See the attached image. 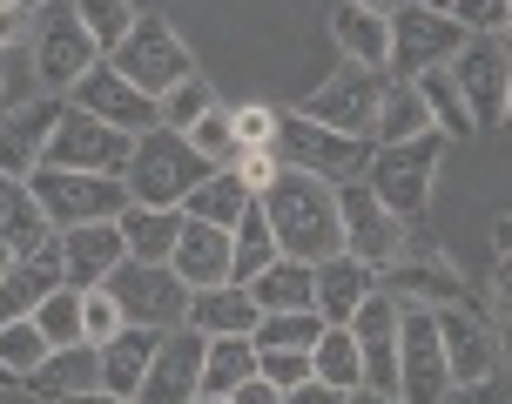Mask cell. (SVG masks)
<instances>
[{
	"label": "cell",
	"mask_w": 512,
	"mask_h": 404,
	"mask_svg": "<svg viewBox=\"0 0 512 404\" xmlns=\"http://www.w3.org/2000/svg\"><path fill=\"white\" fill-rule=\"evenodd\" d=\"M182 209H149V202H128L122 209V243L135 263H169L176 256V236H182Z\"/></svg>",
	"instance_id": "cell-28"
},
{
	"label": "cell",
	"mask_w": 512,
	"mask_h": 404,
	"mask_svg": "<svg viewBox=\"0 0 512 404\" xmlns=\"http://www.w3.org/2000/svg\"><path fill=\"white\" fill-rule=\"evenodd\" d=\"M418 7H432V14H452V0H418Z\"/></svg>",
	"instance_id": "cell-58"
},
{
	"label": "cell",
	"mask_w": 512,
	"mask_h": 404,
	"mask_svg": "<svg viewBox=\"0 0 512 404\" xmlns=\"http://www.w3.org/2000/svg\"><path fill=\"white\" fill-rule=\"evenodd\" d=\"M230 243H236V256H230V283H256L270 263H277V229H270V216H263V202H250L243 209V223L230 229Z\"/></svg>",
	"instance_id": "cell-31"
},
{
	"label": "cell",
	"mask_w": 512,
	"mask_h": 404,
	"mask_svg": "<svg viewBox=\"0 0 512 404\" xmlns=\"http://www.w3.org/2000/svg\"><path fill=\"white\" fill-rule=\"evenodd\" d=\"M128 155H135V135H128V128L68 108L41 162H48V169H81V176H128Z\"/></svg>",
	"instance_id": "cell-10"
},
{
	"label": "cell",
	"mask_w": 512,
	"mask_h": 404,
	"mask_svg": "<svg viewBox=\"0 0 512 404\" xmlns=\"http://www.w3.org/2000/svg\"><path fill=\"white\" fill-rule=\"evenodd\" d=\"M499 41H506V54H512V14H506V27H499Z\"/></svg>",
	"instance_id": "cell-61"
},
{
	"label": "cell",
	"mask_w": 512,
	"mask_h": 404,
	"mask_svg": "<svg viewBox=\"0 0 512 404\" xmlns=\"http://www.w3.org/2000/svg\"><path fill=\"white\" fill-rule=\"evenodd\" d=\"M452 68V81H459L465 108H472V122L479 128H499V115H506V88H512V54L499 34H465V48L445 61Z\"/></svg>",
	"instance_id": "cell-14"
},
{
	"label": "cell",
	"mask_w": 512,
	"mask_h": 404,
	"mask_svg": "<svg viewBox=\"0 0 512 404\" xmlns=\"http://www.w3.org/2000/svg\"><path fill=\"white\" fill-rule=\"evenodd\" d=\"M337 216H344V256H358L371 270H384V263H398L411 250V223L391 216L364 182H344L337 189Z\"/></svg>",
	"instance_id": "cell-12"
},
{
	"label": "cell",
	"mask_w": 512,
	"mask_h": 404,
	"mask_svg": "<svg viewBox=\"0 0 512 404\" xmlns=\"http://www.w3.org/2000/svg\"><path fill=\"white\" fill-rule=\"evenodd\" d=\"M203 357H209V337L196 324L169 330L149 364V378H142V391H135V404H196L203 398Z\"/></svg>",
	"instance_id": "cell-16"
},
{
	"label": "cell",
	"mask_w": 512,
	"mask_h": 404,
	"mask_svg": "<svg viewBox=\"0 0 512 404\" xmlns=\"http://www.w3.org/2000/svg\"><path fill=\"white\" fill-rule=\"evenodd\" d=\"M310 378L331 384V391H358V384H364V357H358L351 324H331L324 337H317V351H310Z\"/></svg>",
	"instance_id": "cell-32"
},
{
	"label": "cell",
	"mask_w": 512,
	"mask_h": 404,
	"mask_svg": "<svg viewBox=\"0 0 512 404\" xmlns=\"http://www.w3.org/2000/svg\"><path fill=\"white\" fill-rule=\"evenodd\" d=\"M331 41L351 61H364V68H391V21L371 14V7H358V0H344L331 14Z\"/></svg>",
	"instance_id": "cell-29"
},
{
	"label": "cell",
	"mask_w": 512,
	"mask_h": 404,
	"mask_svg": "<svg viewBox=\"0 0 512 404\" xmlns=\"http://www.w3.org/2000/svg\"><path fill=\"white\" fill-rule=\"evenodd\" d=\"M499 128H506V135H512V88H506V115H499Z\"/></svg>",
	"instance_id": "cell-60"
},
{
	"label": "cell",
	"mask_w": 512,
	"mask_h": 404,
	"mask_svg": "<svg viewBox=\"0 0 512 404\" xmlns=\"http://www.w3.org/2000/svg\"><path fill=\"white\" fill-rule=\"evenodd\" d=\"M122 303L108 297V290H81V330H88V344H108L115 330H122Z\"/></svg>",
	"instance_id": "cell-45"
},
{
	"label": "cell",
	"mask_w": 512,
	"mask_h": 404,
	"mask_svg": "<svg viewBox=\"0 0 512 404\" xmlns=\"http://www.w3.org/2000/svg\"><path fill=\"white\" fill-rule=\"evenodd\" d=\"M61 115H68V95H34L21 108H7L0 115V176H21V182L34 176L54 142V128H61Z\"/></svg>",
	"instance_id": "cell-17"
},
{
	"label": "cell",
	"mask_w": 512,
	"mask_h": 404,
	"mask_svg": "<svg viewBox=\"0 0 512 404\" xmlns=\"http://www.w3.org/2000/svg\"><path fill=\"white\" fill-rule=\"evenodd\" d=\"M445 391H452V364H445L438 310L405 303V324H398V398L405 404H438Z\"/></svg>",
	"instance_id": "cell-11"
},
{
	"label": "cell",
	"mask_w": 512,
	"mask_h": 404,
	"mask_svg": "<svg viewBox=\"0 0 512 404\" xmlns=\"http://www.w3.org/2000/svg\"><path fill=\"white\" fill-rule=\"evenodd\" d=\"M68 108H81V115H95V122H115L128 128V135H149V128H162V101L142 95L135 81L115 75V61H95L88 75L68 88Z\"/></svg>",
	"instance_id": "cell-15"
},
{
	"label": "cell",
	"mask_w": 512,
	"mask_h": 404,
	"mask_svg": "<svg viewBox=\"0 0 512 404\" xmlns=\"http://www.w3.org/2000/svg\"><path fill=\"white\" fill-rule=\"evenodd\" d=\"M102 290L122 303L128 324H149V330H182V324H189V297H196L169 263H135V256H128Z\"/></svg>",
	"instance_id": "cell-8"
},
{
	"label": "cell",
	"mask_w": 512,
	"mask_h": 404,
	"mask_svg": "<svg viewBox=\"0 0 512 404\" xmlns=\"http://www.w3.org/2000/svg\"><path fill=\"white\" fill-rule=\"evenodd\" d=\"M7 270H14V250H7V243H0V277H7Z\"/></svg>",
	"instance_id": "cell-59"
},
{
	"label": "cell",
	"mask_w": 512,
	"mask_h": 404,
	"mask_svg": "<svg viewBox=\"0 0 512 404\" xmlns=\"http://www.w3.org/2000/svg\"><path fill=\"white\" fill-rule=\"evenodd\" d=\"M250 189H243V182H236V169H209L203 182H196V189H189V196H182V216H189V223H216V229H236L243 223V209H250Z\"/></svg>",
	"instance_id": "cell-30"
},
{
	"label": "cell",
	"mask_w": 512,
	"mask_h": 404,
	"mask_svg": "<svg viewBox=\"0 0 512 404\" xmlns=\"http://www.w3.org/2000/svg\"><path fill=\"white\" fill-rule=\"evenodd\" d=\"M256 378L297 391V384H310V351H256Z\"/></svg>",
	"instance_id": "cell-44"
},
{
	"label": "cell",
	"mask_w": 512,
	"mask_h": 404,
	"mask_svg": "<svg viewBox=\"0 0 512 404\" xmlns=\"http://www.w3.org/2000/svg\"><path fill=\"white\" fill-rule=\"evenodd\" d=\"M230 169H236V182H243L250 196H263V189L283 176V155H277V149H236Z\"/></svg>",
	"instance_id": "cell-46"
},
{
	"label": "cell",
	"mask_w": 512,
	"mask_h": 404,
	"mask_svg": "<svg viewBox=\"0 0 512 404\" xmlns=\"http://www.w3.org/2000/svg\"><path fill=\"white\" fill-rule=\"evenodd\" d=\"M425 128H432V108H425V95H418V81H391L371 142L384 149V142H411V135H425Z\"/></svg>",
	"instance_id": "cell-34"
},
{
	"label": "cell",
	"mask_w": 512,
	"mask_h": 404,
	"mask_svg": "<svg viewBox=\"0 0 512 404\" xmlns=\"http://www.w3.org/2000/svg\"><path fill=\"white\" fill-rule=\"evenodd\" d=\"M492 303H499V317H512V256L492 263Z\"/></svg>",
	"instance_id": "cell-50"
},
{
	"label": "cell",
	"mask_w": 512,
	"mask_h": 404,
	"mask_svg": "<svg viewBox=\"0 0 512 404\" xmlns=\"http://www.w3.org/2000/svg\"><path fill=\"white\" fill-rule=\"evenodd\" d=\"M358 7H371V14H384V21H391V14H398V7H411V0H358Z\"/></svg>",
	"instance_id": "cell-56"
},
{
	"label": "cell",
	"mask_w": 512,
	"mask_h": 404,
	"mask_svg": "<svg viewBox=\"0 0 512 404\" xmlns=\"http://www.w3.org/2000/svg\"><path fill=\"white\" fill-rule=\"evenodd\" d=\"M438 162H445V135L425 128V135H411V142H371V169H364V189L391 209V216H405L418 223L425 209H432V182H438Z\"/></svg>",
	"instance_id": "cell-2"
},
{
	"label": "cell",
	"mask_w": 512,
	"mask_h": 404,
	"mask_svg": "<svg viewBox=\"0 0 512 404\" xmlns=\"http://www.w3.org/2000/svg\"><path fill=\"white\" fill-rule=\"evenodd\" d=\"M418 95H425V108H432V128L452 142V135H479V122H472V108H465L459 81H452V68H425L418 75Z\"/></svg>",
	"instance_id": "cell-37"
},
{
	"label": "cell",
	"mask_w": 512,
	"mask_h": 404,
	"mask_svg": "<svg viewBox=\"0 0 512 404\" xmlns=\"http://www.w3.org/2000/svg\"><path fill=\"white\" fill-rule=\"evenodd\" d=\"M14 384H21V371H7V364H0V391H14Z\"/></svg>",
	"instance_id": "cell-57"
},
{
	"label": "cell",
	"mask_w": 512,
	"mask_h": 404,
	"mask_svg": "<svg viewBox=\"0 0 512 404\" xmlns=\"http://www.w3.org/2000/svg\"><path fill=\"white\" fill-rule=\"evenodd\" d=\"M277 155H283V169H304V176L331 182V189L364 182V169H371V142L364 135H337V128L310 122L304 108L277 115Z\"/></svg>",
	"instance_id": "cell-4"
},
{
	"label": "cell",
	"mask_w": 512,
	"mask_h": 404,
	"mask_svg": "<svg viewBox=\"0 0 512 404\" xmlns=\"http://www.w3.org/2000/svg\"><path fill=\"white\" fill-rule=\"evenodd\" d=\"M512 14V0H452V21L465 27V34H499Z\"/></svg>",
	"instance_id": "cell-47"
},
{
	"label": "cell",
	"mask_w": 512,
	"mask_h": 404,
	"mask_svg": "<svg viewBox=\"0 0 512 404\" xmlns=\"http://www.w3.org/2000/svg\"><path fill=\"white\" fill-rule=\"evenodd\" d=\"M256 202H263V216H270V229H277L283 256H297V263L344 256V216H337V189L331 182L304 176V169H283Z\"/></svg>",
	"instance_id": "cell-1"
},
{
	"label": "cell",
	"mask_w": 512,
	"mask_h": 404,
	"mask_svg": "<svg viewBox=\"0 0 512 404\" xmlns=\"http://www.w3.org/2000/svg\"><path fill=\"white\" fill-rule=\"evenodd\" d=\"M209 108H216V95H209V81H203V75H189V81H176V88L162 95V128H176V135H189V128L203 122Z\"/></svg>",
	"instance_id": "cell-40"
},
{
	"label": "cell",
	"mask_w": 512,
	"mask_h": 404,
	"mask_svg": "<svg viewBox=\"0 0 512 404\" xmlns=\"http://www.w3.org/2000/svg\"><path fill=\"white\" fill-rule=\"evenodd\" d=\"M277 115L283 108H270V101H243V108H230V128L243 149H277Z\"/></svg>",
	"instance_id": "cell-43"
},
{
	"label": "cell",
	"mask_w": 512,
	"mask_h": 404,
	"mask_svg": "<svg viewBox=\"0 0 512 404\" xmlns=\"http://www.w3.org/2000/svg\"><path fill=\"white\" fill-rule=\"evenodd\" d=\"M324 317L317 310H263L256 317V351H317V337H324Z\"/></svg>",
	"instance_id": "cell-36"
},
{
	"label": "cell",
	"mask_w": 512,
	"mask_h": 404,
	"mask_svg": "<svg viewBox=\"0 0 512 404\" xmlns=\"http://www.w3.org/2000/svg\"><path fill=\"white\" fill-rule=\"evenodd\" d=\"M14 7H27V14H41V7H48V0H14Z\"/></svg>",
	"instance_id": "cell-62"
},
{
	"label": "cell",
	"mask_w": 512,
	"mask_h": 404,
	"mask_svg": "<svg viewBox=\"0 0 512 404\" xmlns=\"http://www.w3.org/2000/svg\"><path fill=\"white\" fill-rule=\"evenodd\" d=\"M438 337H445V364H452V384H479L492 378L506 351H499V324L479 317V310H465V303H445L438 310Z\"/></svg>",
	"instance_id": "cell-19"
},
{
	"label": "cell",
	"mask_w": 512,
	"mask_h": 404,
	"mask_svg": "<svg viewBox=\"0 0 512 404\" xmlns=\"http://www.w3.org/2000/svg\"><path fill=\"white\" fill-rule=\"evenodd\" d=\"M75 14H81V27L95 34L102 54H115L128 41V27H135V7H128V0H75Z\"/></svg>",
	"instance_id": "cell-39"
},
{
	"label": "cell",
	"mask_w": 512,
	"mask_h": 404,
	"mask_svg": "<svg viewBox=\"0 0 512 404\" xmlns=\"http://www.w3.org/2000/svg\"><path fill=\"white\" fill-rule=\"evenodd\" d=\"M162 337H169V330H149V324H122L115 330V337L102 344V391L135 398L142 378H149V364H155V351H162Z\"/></svg>",
	"instance_id": "cell-24"
},
{
	"label": "cell",
	"mask_w": 512,
	"mask_h": 404,
	"mask_svg": "<svg viewBox=\"0 0 512 404\" xmlns=\"http://www.w3.org/2000/svg\"><path fill=\"white\" fill-rule=\"evenodd\" d=\"M337 404H405V398H391V391H364V384H358V391H344Z\"/></svg>",
	"instance_id": "cell-53"
},
{
	"label": "cell",
	"mask_w": 512,
	"mask_h": 404,
	"mask_svg": "<svg viewBox=\"0 0 512 404\" xmlns=\"http://www.w3.org/2000/svg\"><path fill=\"white\" fill-rule=\"evenodd\" d=\"M27 189H34V202H41V216H48L54 229L122 223V209L135 202L122 176H81V169H48V162L27 176Z\"/></svg>",
	"instance_id": "cell-5"
},
{
	"label": "cell",
	"mask_w": 512,
	"mask_h": 404,
	"mask_svg": "<svg viewBox=\"0 0 512 404\" xmlns=\"http://www.w3.org/2000/svg\"><path fill=\"white\" fill-rule=\"evenodd\" d=\"M27 27H34V14H27V7H14V0H0V48H7V41H21Z\"/></svg>",
	"instance_id": "cell-49"
},
{
	"label": "cell",
	"mask_w": 512,
	"mask_h": 404,
	"mask_svg": "<svg viewBox=\"0 0 512 404\" xmlns=\"http://www.w3.org/2000/svg\"><path fill=\"white\" fill-rule=\"evenodd\" d=\"M209 176V162L196 155L189 135L176 128H149V135H135V155H128V196L149 202V209H182V196Z\"/></svg>",
	"instance_id": "cell-3"
},
{
	"label": "cell",
	"mask_w": 512,
	"mask_h": 404,
	"mask_svg": "<svg viewBox=\"0 0 512 404\" xmlns=\"http://www.w3.org/2000/svg\"><path fill=\"white\" fill-rule=\"evenodd\" d=\"M108 61H115V75H122V81H135V88H142V95H155V101L169 95L176 81L196 75V61H189V41H182V34L162 21V14H135L128 41L108 54Z\"/></svg>",
	"instance_id": "cell-6"
},
{
	"label": "cell",
	"mask_w": 512,
	"mask_h": 404,
	"mask_svg": "<svg viewBox=\"0 0 512 404\" xmlns=\"http://www.w3.org/2000/svg\"><path fill=\"white\" fill-rule=\"evenodd\" d=\"M34 324H41V337H48L54 351L61 344H88V330H81V290H54V297H41V310H34Z\"/></svg>",
	"instance_id": "cell-38"
},
{
	"label": "cell",
	"mask_w": 512,
	"mask_h": 404,
	"mask_svg": "<svg viewBox=\"0 0 512 404\" xmlns=\"http://www.w3.org/2000/svg\"><path fill=\"white\" fill-rule=\"evenodd\" d=\"M438 404H512V371L499 364L492 378H479V384H452Z\"/></svg>",
	"instance_id": "cell-48"
},
{
	"label": "cell",
	"mask_w": 512,
	"mask_h": 404,
	"mask_svg": "<svg viewBox=\"0 0 512 404\" xmlns=\"http://www.w3.org/2000/svg\"><path fill=\"white\" fill-rule=\"evenodd\" d=\"M492 250L512 256V216H499V223H492Z\"/></svg>",
	"instance_id": "cell-55"
},
{
	"label": "cell",
	"mask_w": 512,
	"mask_h": 404,
	"mask_svg": "<svg viewBox=\"0 0 512 404\" xmlns=\"http://www.w3.org/2000/svg\"><path fill=\"white\" fill-rule=\"evenodd\" d=\"M0 243L14 256H54L61 250V229L41 216V202L21 176H0Z\"/></svg>",
	"instance_id": "cell-21"
},
{
	"label": "cell",
	"mask_w": 512,
	"mask_h": 404,
	"mask_svg": "<svg viewBox=\"0 0 512 404\" xmlns=\"http://www.w3.org/2000/svg\"><path fill=\"white\" fill-rule=\"evenodd\" d=\"M61 404H135V398H115V391H75V398H61Z\"/></svg>",
	"instance_id": "cell-54"
},
{
	"label": "cell",
	"mask_w": 512,
	"mask_h": 404,
	"mask_svg": "<svg viewBox=\"0 0 512 404\" xmlns=\"http://www.w3.org/2000/svg\"><path fill=\"white\" fill-rule=\"evenodd\" d=\"M256 378V344L250 337H209L203 357V398H230L236 384Z\"/></svg>",
	"instance_id": "cell-35"
},
{
	"label": "cell",
	"mask_w": 512,
	"mask_h": 404,
	"mask_svg": "<svg viewBox=\"0 0 512 404\" xmlns=\"http://www.w3.org/2000/svg\"><path fill=\"white\" fill-rule=\"evenodd\" d=\"M196 404H230V398H196Z\"/></svg>",
	"instance_id": "cell-63"
},
{
	"label": "cell",
	"mask_w": 512,
	"mask_h": 404,
	"mask_svg": "<svg viewBox=\"0 0 512 404\" xmlns=\"http://www.w3.org/2000/svg\"><path fill=\"white\" fill-rule=\"evenodd\" d=\"M95 61H108V54L95 48V34L81 27L75 0H48V7L34 14V75L48 81V95H68Z\"/></svg>",
	"instance_id": "cell-7"
},
{
	"label": "cell",
	"mask_w": 512,
	"mask_h": 404,
	"mask_svg": "<svg viewBox=\"0 0 512 404\" xmlns=\"http://www.w3.org/2000/svg\"><path fill=\"white\" fill-rule=\"evenodd\" d=\"M371 290H378V270H371V263H358V256H324V263H317L310 310H317L324 324H351Z\"/></svg>",
	"instance_id": "cell-22"
},
{
	"label": "cell",
	"mask_w": 512,
	"mask_h": 404,
	"mask_svg": "<svg viewBox=\"0 0 512 404\" xmlns=\"http://www.w3.org/2000/svg\"><path fill=\"white\" fill-rule=\"evenodd\" d=\"M384 88H391V68H364V61H344L317 95H310V122L337 128V135H364L371 142V128H378V108H384Z\"/></svg>",
	"instance_id": "cell-9"
},
{
	"label": "cell",
	"mask_w": 512,
	"mask_h": 404,
	"mask_svg": "<svg viewBox=\"0 0 512 404\" xmlns=\"http://www.w3.org/2000/svg\"><path fill=\"white\" fill-rule=\"evenodd\" d=\"M337 398H344V391H331V384H317V378L297 384V391H283V404H337Z\"/></svg>",
	"instance_id": "cell-52"
},
{
	"label": "cell",
	"mask_w": 512,
	"mask_h": 404,
	"mask_svg": "<svg viewBox=\"0 0 512 404\" xmlns=\"http://www.w3.org/2000/svg\"><path fill=\"white\" fill-rule=\"evenodd\" d=\"M459 48H465V27L452 14H432L418 0L391 14V81H418L425 68H445Z\"/></svg>",
	"instance_id": "cell-13"
},
{
	"label": "cell",
	"mask_w": 512,
	"mask_h": 404,
	"mask_svg": "<svg viewBox=\"0 0 512 404\" xmlns=\"http://www.w3.org/2000/svg\"><path fill=\"white\" fill-rule=\"evenodd\" d=\"M256 290L250 283H209L189 297V324L203 330V337H256Z\"/></svg>",
	"instance_id": "cell-26"
},
{
	"label": "cell",
	"mask_w": 512,
	"mask_h": 404,
	"mask_svg": "<svg viewBox=\"0 0 512 404\" xmlns=\"http://www.w3.org/2000/svg\"><path fill=\"white\" fill-rule=\"evenodd\" d=\"M189 142H196V155H203L209 169H230L236 149H243V142H236V128H230V108H223V101H216L203 122L189 128Z\"/></svg>",
	"instance_id": "cell-41"
},
{
	"label": "cell",
	"mask_w": 512,
	"mask_h": 404,
	"mask_svg": "<svg viewBox=\"0 0 512 404\" xmlns=\"http://www.w3.org/2000/svg\"><path fill=\"white\" fill-rule=\"evenodd\" d=\"M48 351H54V344L41 337V324H34V317H21V324L0 330V364H7V371H21V384H27V371H34Z\"/></svg>",
	"instance_id": "cell-42"
},
{
	"label": "cell",
	"mask_w": 512,
	"mask_h": 404,
	"mask_svg": "<svg viewBox=\"0 0 512 404\" xmlns=\"http://www.w3.org/2000/svg\"><path fill=\"white\" fill-rule=\"evenodd\" d=\"M230 256H236L230 229H216V223H182L169 270H176L189 290H209V283H230Z\"/></svg>",
	"instance_id": "cell-23"
},
{
	"label": "cell",
	"mask_w": 512,
	"mask_h": 404,
	"mask_svg": "<svg viewBox=\"0 0 512 404\" xmlns=\"http://www.w3.org/2000/svg\"><path fill=\"white\" fill-rule=\"evenodd\" d=\"M54 290H61V250L54 256H14V270L0 277V330L34 317L41 297H54Z\"/></svg>",
	"instance_id": "cell-27"
},
{
	"label": "cell",
	"mask_w": 512,
	"mask_h": 404,
	"mask_svg": "<svg viewBox=\"0 0 512 404\" xmlns=\"http://www.w3.org/2000/svg\"><path fill=\"white\" fill-rule=\"evenodd\" d=\"M27 391L34 398H75V391H102V344H61L48 351L34 371H27Z\"/></svg>",
	"instance_id": "cell-25"
},
{
	"label": "cell",
	"mask_w": 512,
	"mask_h": 404,
	"mask_svg": "<svg viewBox=\"0 0 512 404\" xmlns=\"http://www.w3.org/2000/svg\"><path fill=\"white\" fill-rule=\"evenodd\" d=\"M256 310H310V290H317V263H297V256H277L263 277L250 283Z\"/></svg>",
	"instance_id": "cell-33"
},
{
	"label": "cell",
	"mask_w": 512,
	"mask_h": 404,
	"mask_svg": "<svg viewBox=\"0 0 512 404\" xmlns=\"http://www.w3.org/2000/svg\"><path fill=\"white\" fill-rule=\"evenodd\" d=\"M230 404H283V391H277V384H263V378H250V384H236V391H230Z\"/></svg>",
	"instance_id": "cell-51"
},
{
	"label": "cell",
	"mask_w": 512,
	"mask_h": 404,
	"mask_svg": "<svg viewBox=\"0 0 512 404\" xmlns=\"http://www.w3.org/2000/svg\"><path fill=\"white\" fill-rule=\"evenodd\" d=\"M128 263V243H122V223H81V229H61V283L68 290H102L115 270Z\"/></svg>",
	"instance_id": "cell-20"
},
{
	"label": "cell",
	"mask_w": 512,
	"mask_h": 404,
	"mask_svg": "<svg viewBox=\"0 0 512 404\" xmlns=\"http://www.w3.org/2000/svg\"><path fill=\"white\" fill-rule=\"evenodd\" d=\"M378 290L398 303H418V310H445V303H465V277L452 270L445 250H405L398 263L378 270Z\"/></svg>",
	"instance_id": "cell-18"
}]
</instances>
